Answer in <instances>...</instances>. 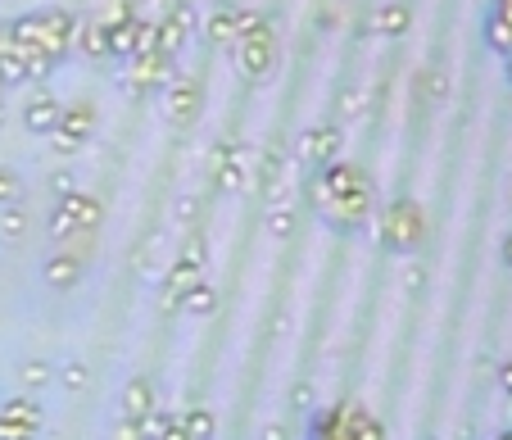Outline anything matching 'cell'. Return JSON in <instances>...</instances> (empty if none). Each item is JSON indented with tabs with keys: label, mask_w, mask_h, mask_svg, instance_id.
<instances>
[{
	"label": "cell",
	"mask_w": 512,
	"mask_h": 440,
	"mask_svg": "<svg viewBox=\"0 0 512 440\" xmlns=\"http://www.w3.org/2000/svg\"><path fill=\"white\" fill-rule=\"evenodd\" d=\"M245 19H250V10L245 5H218V10L204 19V37L213 41V46H236V37H241V28H245Z\"/></svg>",
	"instance_id": "cell-12"
},
{
	"label": "cell",
	"mask_w": 512,
	"mask_h": 440,
	"mask_svg": "<svg viewBox=\"0 0 512 440\" xmlns=\"http://www.w3.org/2000/svg\"><path fill=\"white\" fill-rule=\"evenodd\" d=\"M426 236V214L417 200H390L377 218V241L390 255H413Z\"/></svg>",
	"instance_id": "cell-4"
},
{
	"label": "cell",
	"mask_w": 512,
	"mask_h": 440,
	"mask_svg": "<svg viewBox=\"0 0 512 440\" xmlns=\"http://www.w3.org/2000/svg\"><path fill=\"white\" fill-rule=\"evenodd\" d=\"M50 186H55V196H68V191H78V182H73L68 173H55V177H50Z\"/></svg>",
	"instance_id": "cell-32"
},
{
	"label": "cell",
	"mask_w": 512,
	"mask_h": 440,
	"mask_svg": "<svg viewBox=\"0 0 512 440\" xmlns=\"http://www.w3.org/2000/svg\"><path fill=\"white\" fill-rule=\"evenodd\" d=\"M499 440H512V431H508V436H499Z\"/></svg>",
	"instance_id": "cell-41"
},
{
	"label": "cell",
	"mask_w": 512,
	"mask_h": 440,
	"mask_svg": "<svg viewBox=\"0 0 512 440\" xmlns=\"http://www.w3.org/2000/svg\"><path fill=\"white\" fill-rule=\"evenodd\" d=\"M114 440H145V427H141V422H123V418H118Z\"/></svg>",
	"instance_id": "cell-31"
},
{
	"label": "cell",
	"mask_w": 512,
	"mask_h": 440,
	"mask_svg": "<svg viewBox=\"0 0 512 440\" xmlns=\"http://www.w3.org/2000/svg\"><path fill=\"white\" fill-rule=\"evenodd\" d=\"M0 205H23V177L0 164Z\"/></svg>",
	"instance_id": "cell-27"
},
{
	"label": "cell",
	"mask_w": 512,
	"mask_h": 440,
	"mask_svg": "<svg viewBox=\"0 0 512 440\" xmlns=\"http://www.w3.org/2000/svg\"><path fill=\"white\" fill-rule=\"evenodd\" d=\"M503 259H508V264H512V236H508V241H503Z\"/></svg>",
	"instance_id": "cell-38"
},
{
	"label": "cell",
	"mask_w": 512,
	"mask_h": 440,
	"mask_svg": "<svg viewBox=\"0 0 512 440\" xmlns=\"http://www.w3.org/2000/svg\"><path fill=\"white\" fill-rule=\"evenodd\" d=\"M32 232L28 209L23 205H0V245H23Z\"/></svg>",
	"instance_id": "cell-20"
},
{
	"label": "cell",
	"mask_w": 512,
	"mask_h": 440,
	"mask_svg": "<svg viewBox=\"0 0 512 440\" xmlns=\"http://www.w3.org/2000/svg\"><path fill=\"white\" fill-rule=\"evenodd\" d=\"M340 150H345V132L331 128V123H313V128L300 137V159L304 164L327 168V164H336L340 159Z\"/></svg>",
	"instance_id": "cell-9"
},
{
	"label": "cell",
	"mask_w": 512,
	"mask_h": 440,
	"mask_svg": "<svg viewBox=\"0 0 512 440\" xmlns=\"http://www.w3.org/2000/svg\"><path fill=\"white\" fill-rule=\"evenodd\" d=\"M309 200H313V209H318L327 223L345 227V232L349 227H363L368 223V209H372L368 168L349 164V159H336V164H327L318 177H313Z\"/></svg>",
	"instance_id": "cell-1"
},
{
	"label": "cell",
	"mask_w": 512,
	"mask_h": 440,
	"mask_svg": "<svg viewBox=\"0 0 512 440\" xmlns=\"http://www.w3.org/2000/svg\"><path fill=\"white\" fill-rule=\"evenodd\" d=\"M408 19H413V14H408L404 0H386V5H377V10H372L368 28L377 32V37H404V32H408Z\"/></svg>",
	"instance_id": "cell-18"
},
{
	"label": "cell",
	"mask_w": 512,
	"mask_h": 440,
	"mask_svg": "<svg viewBox=\"0 0 512 440\" xmlns=\"http://www.w3.org/2000/svg\"><path fill=\"white\" fill-rule=\"evenodd\" d=\"M10 41L23 50H37V55L46 59H64L73 55V46H78V19L68 10H37V14H19V19L10 23Z\"/></svg>",
	"instance_id": "cell-2"
},
{
	"label": "cell",
	"mask_w": 512,
	"mask_h": 440,
	"mask_svg": "<svg viewBox=\"0 0 512 440\" xmlns=\"http://www.w3.org/2000/svg\"><path fill=\"white\" fill-rule=\"evenodd\" d=\"M100 218H105V209H100L96 196H87V191H68V196L55 200L50 236H55V241H73L78 232H96Z\"/></svg>",
	"instance_id": "cell-5"
},
{
	"label": "cell",
	"mask_w": 512,
	"mask_h": 440,
	"mask_svg": "<svg viewBox=\"0 0 512 440\" xmlns=\"http://www.w3.org/2000/svg\"><path fill=\"white\" fill-rule=\"evenodd\" d=\"M96 123H100L96 105H91V100H73V105H64L55 132H50V146H55L59 155H78V150L96 137Z\"/></svg>",
	"instance_id": "cell-6"
},
{
	"label": "cell",
	"mask_w": 512,
	"mask_h": 440,
	"mask_svg": "<svg viewBox=\"0 0 512 440\" xmlns=\"http://www.w3.org/2000/svg\"><path fill=\"white\" fill-rule=\"evenodd\" d=\"M191 28H195V10H168L164 19H155V32H159V50L168 59L182 55V46L191 41Z\"/></svg>",
	"instance_id": "cell-14"
},
{
	"label": "cell",
	"mask_w": 512,
	"mask_h": 440,
	"mask_svg": "<svg viewBox=\"0 0 512 440\" xmlns=\"http://www.w3.org/2000/svg\"><path fill=\"white\" fill-rule=\"evenodd\" d=\"M0 418L14 422V427H23V431H32V436H41V422H46V418H41V409L28 400V395H19V400H5V404H0Z\"/></svg>",
	"instance_id": "cell-19"
},
{
	"label": "cell",
	"mask_w": 512,
	"mask_h": 440,
	"mask_svg": "<svg viewBox=\"0 0 512 440\" xmlns=\"http://www.w3.org/2000/svg\"><path fill=\"white\" fill-rule=\"evenodd\" d=\"M431 440H440V436H431Z\"/></svg>",
	"instance_id": "cell-42"
},
{
	"label": "cell",
	"mask_w": 512,
	"mask_h": 440,
	"mask_svg": "<svg viewBox=\"0 0 512 440\" xmlns=\"http://www.w3.org/2000/svg\"><path fill=\"white\" fill-rule=\"evenodd\" d=\"M232 55H236V69H241L250 82L272 78V69H277V32H272V23L263 19V14L250 10V19H245Z\"/></svg>",
	"instance_id": "cell-3"
},
{
	"label": "cell",
	"mask_w": 512,
	"mask_h": 440,
	"mask_svg": "<svg viewBox=\"0 0 512 440\" xmlns=\"http://www.w3.org/2000/svg\"><path fill=\"white\" fill-rule=\"evenodd\" d=\"M485 41H490V46L508 59L512 55V23H503L499 14H490V23H485Z\"/></svg>",
	"instance_id": "cell-26"
},
{
	"label": "cell",
	"mask_w": 512,
	"mask_h": 440,
	"mask_svg": "<svg viewBox=\"0 0 512 440\" xmlns=\"http://www.w3.org/2000/svg\"><path fill=\"white\" fill-rule=\"evenodd\" d=\"M73 50H82L87 59H109V32L100 28V23H78V46Z\"/></svg>",
	"instance_id": "cell-21"
},
{
	"label": "cell",
	"mask_w": 512,
	"mask_h": 440,
	"mask_svg": "<svg viewBox=\"0 0 512 440\" xmlns=\"http://www.w3.org/2000/svg\"><path fill=\"white\" fill-rule=\"evenodd\" d=\"M59 114H64V105L50 96V87H37L28 100H23V128L37 132V137H50V132H55Z\"/></svg>",
	"instance_id": "cell-11"
},
{
	"label": "cell",
	"mask_w": 512,
	"mask_h": 440,
	"mask_svg": "<svg viewBox=\"0 0 512 440\" xmlns=\"http://www.w3.org/2000/svg\"><path fill=\"white\" fill-rule=\"evenodd\" d=\"M182 427H186V440H213V413L209 409H186Z\"/></svg>",
	"instance_id": "cell-25"
},
{
	"label": "cell",
	"mask_w": 512,
	"mask_h": 440,
	"mask_svg": "<svg viewBox=\"0 0 512 440\" xmlns=\"http://www.w3.org/2000/svg\"><path fill=\"white\" fill-rule=\"evenodd\" d=\"M23 440H41V436H23Z\"/></svg>",
	"instance_id": "cell-40"
},
{
	"label": "cell",
	"mask_w": 512,
	"mask_h": 440,
	"mask_svg": "<svg viewBox=\"0 0 512 440\" xmlns=\"http://www.w3.org/2000/svg\"><path fill=\"white\" fill-rule=\"evenodd\" d=\"M64 386H68V391H87V386H91V372L82 368V363H68V368H64Z\"/></svg>",
	"instance_id": "cell-29"
},
{
	"label": "cell",
	"mask_w": 512,
	"mask_h": 440,
	"mask_svg": "<svg viewBox=\"0 0 512 440\" xmlns=\"http://www.w3.org/2000/svg\"><path fill=\"white\" fill-rule=\"evenodd\" d=\"M0 123H5V82H0Z\"/></svg>",
	"instance_id": "cell-37"
},
{
	"label": "cell",
	"mask_w": 512,
	"mask_h": 440,
	"mask_svg": "<svg viewBox=\"0 0 512 440\" xmlns=\"http://www.w3.org/2000/svg\"><path fill=\"white\" fill-rule=\"evenodd\" d=\"M499 386L512 395V363H503V372H499Z\"/></svg>",
	"instance_id": "cell-35"
},
{
	"label": "cell",
	"mask_w": 512,
	"mask_h": 440,
	"mask_svg": "<svg viewBox=\"0 0 512 440\" xmlns=\"http://www.w3.org/2000/svg\"><path fill=\"white\" fill-rule=\"evenodd\" d=\"M508 78H512V55H508Z\"/></svg>",
	"instance_id": "cell-39"
},
{
	"label": "cell",
	"mask_w": 512,
	"mask_h": 440,
	"mask_svg": "<svg viewBox=\"0 0 512 440\" xmlns=\"http://www.w3.org/2000/svg\"><path fill=\"white\" fill-rule=\"evenodd\" d=\"M245 164H250V146H223V155L213 159V182L223 186V191H241L245 182Z\"/></svg>",
	"instance_id": "cell-15"
},
{
	"label": "cell",
	"mask_w": 512,
	"mask_h": 440,
	"mask_svg": "<svg viewBox=\"0 0 512 440\" xmlns=\"http://www.w3.org/2000/svg\"><path fill=\"white\" fill-rule=\"evenodd\" d=\"M272 236H290V227H295V209H286V205H281V209H272Z\"/></svg>",
	"instance_id": "cell-30"
},
{
	"label": "cell",
	"mask_w": 512,
	"mask_h": 440,
	"mask_svg": "<svg viewBox=\"0 0 512 440\" xmlns=\"http://www.w3.org/2000/svg\"><path fill=\"white\" fill-rule=\"evenodd\" d=\"M426 100H435V96H445V73H426Z\"/></svg>",
	"instance_id": "cell-33"
},
{
	"label": "cell",
	"mask_w": 512,
	"mask_h": 440,
	"mask_svg": "<svg viewBox=\"0 0 512 440\" xmlns=\"http://www.w3.org/2000/svg\"><path fill=\"white\" fill-rule=\"evenodd\" d=\"M340 418H345V404H336V409H322L318 418L309 422V440H345V431H340Z\"/></svg>",
	"instance_id": "cell-24"
},
{
	"label": "cell",
	"mask_w": 512,
	"mask_h": 440,
	"mask_svg": "<svg viewBox=\"0 0 512 440\" xmlns=\"http://www.w3.org/2000/svg\"><path fill=\"white\" fill-rule=\"evenodd\" d=\"M340 431H345V440H386V427H381V418H377V413H368L363 404H345Z\"/></svg>",
	"instance_id": "cell-17"
},
{
	"label": "cell",
	"mask_w": 512,
	"mask_h": 440,
	"mask_svg": "<svg viewBox=\"0 0 512 440\" xmlns=\"http://www.w3.org/2000/svg\"><path fill=\"white\" fill-rule=\"evenodd\" d=\"M173 64L177 59H168L164 50H150V55H136V59H127V91H132L136 100H145L150 91H159L168 78H173Z\"/></svg>",
	"instance_id": "cell-7"
},
{
	"label": "cell",
	"mask_w": 512,
	"mask_h": 440,
	"mask_svg": "<svg viewBox=\"0 0 512 440\" xmlns=\"http://www.w3.org/2000/svg\"><path fill=\"white\" fill-rule=\"evenodd\" d=\"M200 273H204V245L195 241L191 255L177 259L173 273H168V286H164V309H177L182 304V295L191 291V286H200Z\"/></svg>",
	"instance_id": "cell-10"
},
{
	"label": "cell",
	"mask_w": 512,
	"mask_h": 440,
	"mask_svg": "<svg viewBox=\"0 0 512 440\" xmlns=\"http://www.w3.org/2000/svg\"><path fill=\"white\" fill-rule=\"evenodd\" d=\"M159 409V395H155V382L150 377H132V382L123 386V409H118V418L123 422H141Z\"/></svg>",
	"instance_id": "cell-13"
},
{
	"label": "cell",
	"mask_w": 512,
	"mask_h": 440,
	"mask_svg": "<svg viewBox=\"0 0 512 440\" xmlns=\"http://www.w3.org/2000/svg\"><path fill=\"white\" fill-rule=\"evenodd\" d=\"M200 0H168V10H195Z\"/></svg>",
	"instance_id": "cell-36"
},
{
	"label": "cell",
	"mask_w": 512,
	"mask_h": 440,
	"mask_svg": "<svg viewBox=\"0 0 512 440\" xmlns=\"http://www.w3.org/2000/svg\"><path fill=\"white\" fill-rule=\"evenodd\" d=\"M182 309L191 313V318H213V309H218V291H213L209 282L191 286V291L182 295Z\"/></svg>",
	"instance_id": "cell-22"
},
{
	"label": "cell",
	"mask_w": 512,
	"mask_h": 440,
	"mask_svg": "<svg viewBox=\"0 0 512 440\" xmlns=\"http://www.w3.org/2000/svg\"><path fill=\"white\" fill-rule=\"evenodd\" d=\"M200 78H191V73H173V78L164 82V109L173 123H191L195 114H200Z\"/></svg>",
	"instance_id": "cell-8"
},
{
	"label": "cell",
	"mask_w": 512,
	"mask_h": 440,
	"mask_svg": "<svg viewBox=\"0 0 512 440\" xmlns=\"http://www.w3.org/2000/svg\"><path fill=\"white\" fill-rule=\"evenodd\" d=\"M263 440H286V427H281V422H268V431H263Z\"/></svg>",
	"instance_id": "cell-34"
},
{
	"label": "cell",
	"mask_w": 512,
	"mask_h": 440,
	"mask_svg": "<svg viewBox=\"0 0 512 440\" xmlns=\"http://www.w3.org/2000/svg\"><path fill=\"white\" fill-rule=\"evenodd\" d=\"M41 282H46L50 291H73V286L82 282V259L73 255V250H59L55 259H46V268H41Z\"/></svg>",
	"instance_id": "cell-16"
},
{
	"label": "cell",
	"mask_w": 512,
	"mask_h": 440,
	"mask_svg": "<svg viewBox=\"0 0 512 440\" xmlns=\"http://www.w3.org/2000/svg\"><path fill=\"white\" fill-rule=\"evenodd\" d=\"M127 19H136V10H132V0H100L96 10H91V23H100V28H118V23H127Z\"/></svg>",
	"instance_id": "cell-23"
},
{
	"label": "cell",
	"mask_w": 512,
	"mask_h": 440,
	"mask_svg": "<svg viewBox=\"0 0 512 440\" xmlns=\"http://www.w3.org/2000/svg\"><path fill=\"white\" fill-rule=\"evenodd\" d=\"M50 377H55V372H50V363H41V359H32V363H23V368H19V382L28 386V391L50 386Z\"/></svg>",
	"instance_id": "cell-28"
}]
</instances>
